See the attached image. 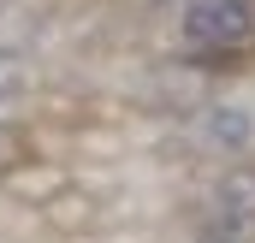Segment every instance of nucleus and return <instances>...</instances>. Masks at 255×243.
I'll return each instance as SVG.
<instances>
[{
    "instance_id": "4",
    "label": "nucleus",
    "mask_w": 255,
    "mask_h": 243,
    "mask_svg": "<svg viewBox=\"0 0 255 243\" xmlns=\"http://www.w3.org/2000/svg\"><path fill=\"white\" fill-rule=\"evenodd\" d=\"M208 238H220V243H250V238H255V214H226V208H214V214H208Z\"/></svg>"
},
{
    "instance_id": "1",
    "label": "nucleus",
    "mask_w": 255,
    "mask_h": 243,
    "mask_svg": "<svg viewBox=\"0 0 255 243\" xmlns=\"http://www.w3.org/2000/svg\"><path fill=\"white\" fill-rule=\"evenodd\" d=\"M184 36L196 54H244L255 42V0H190Z\"/></svg>"
},
{
    "instance_id": "7",
    "label": "nucleus",
    "mask_w": 255,
    "mask_h": 243,
    "mask_svg": "<svg viewBox=\"0 0 255 243\" xmlns=\"http://www.w3.org/2000/svg\"><path fill=\"white\" fill-rule=\"evenodd\" d=\"M0 101H6V95H0Z\"/></svg>"
},
{
    "instance_id": "6",
    "label": "nucleus",
    "mask_w": 255,
    "mask_h": 243,
    "mask_svg": "<svg viewBox=\"0 0 255 243\" xmlns=\"http://www.w3.org/2000/svg\"><path fill=\"white\" fill-rule=\"evenodd\" d=\"M202 243H220V238H202Z\"/></svg>"
},
{
    "instance_id": "2",
    "label": "nucleus",
    "mask_w": 255,
    "mask_h": 243,
    "mask_svg": "<svg viewBox=\"0 0 255 243\" xmlns=\"http://www.w3.org/2000/svg\"><path fill=\"white\" fill-rule=\"evenodd\" d=\"M250 136H255V119L244 107H208V113H202V142H208V148L238 154V148H250Z\"/></svg>"
},
{
    "instance_id": "3",
    "label": "nucleus",
    "mask_w": 255,
    "mask_h": 243,
    "mask_svg": "<svg viewBox=\"0 0 255 243\" xmlns=\"http://www.w3.org/2000/svg\"><path fill=\"white\" fill-rule=\"evenodd\" d=\"M214 208L226 214H255V166H232L214 184Z\"/></svg>"
},
{
    "instance_id": "5",
    "label": "nucleus",
    "mask_w": 255,
    "mask_h": 243,
    "mask_svg": "<svg viewBox=\"0 0 255 243\" xmlns=\"http://www.w3.org/2000/svg\"><path fill=\"white\" fill-rule=\"evenodd\" d=\"M24 160H30V142H24V130L0 124V178H6V172H18Z\"/></svg>"
}]
</instances>
